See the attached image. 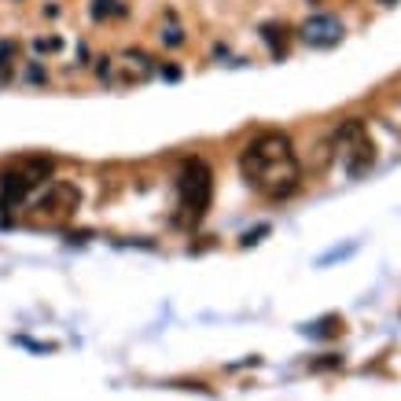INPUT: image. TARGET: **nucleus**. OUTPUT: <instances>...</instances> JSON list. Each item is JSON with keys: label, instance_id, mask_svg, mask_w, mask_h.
Wrapping results in <instances>:
<instances>
[{"label": "nucleus", "instance_id": "1", "mask_svg": "<svg viewBox=\"0 0 401 401\" xmlns=\"http://www.w3.org/2000/svg\"><path fill=\"white\" fill-rule=\"evenodd\" d=\"M240 170H243V181L265 199H287L302 181L299 155H294V147L284 133H258L243 147Z\"/></svg>", "mask_w": 401, "mask_h": 401}, {"label": "nucleus", "instance_id": "2", "mask_svg": "<svg viewBox=\"0 0 401 401\" xmlns=\"http://www.w3.org/2000/svg\"><path fill=\"white\" fill-rule=\"evenodd\" d=\"M48 173H52V159H45V155L11 162L8 170L0 173V206L4 210L18 206L30 192H37V188L48 181Z\"/></svg>", "mask_w": 401, "mask_h": 401}, {"label": "nucleus", "instance_id": "3", "mask_svg": "<svg viewBox=\"0 0 401 401\" xmlns=\"http://www.w3.org/2000/svg\"><path fill=\"white\" fill-rule=\"evenodd\" d=\"M335 147H339V159H343L350 177L368 173V166L375 162V147H372V137H368V125L357 122V118L339 125V133H335Z\"/></svg>", "mask_w": 401, "mask_h": 401}, {"label": "nucleus", "instance_id": "4", "mask_svg": "<svg viewBox=\"0 0 401 401\" xmlns=\"http://www.w3.org/2000/svg\"><path fill=\"white\" fill-rule=\"evenodd\" d=\"M181 206L188 210V218L199 221L206 214V206H210V196H214V173H210V166L192 159V162H184V170H181Z\"/></svg>", "mask_w": 401, "mask_h": 401}, {"label": "nucleus", "instance_id": "5", "mask_svg": "<svg viewBox=\"0 0 401 401\" xmlns=\"http://www.w3.org/2000/svg\"><path fill=\"white\" fill-rule=\"evenodd\" d=\"M77 203H81V196H77L74 184L52 181V184H45V192H41V199H37V206H33V210H37L33 221H37V225H63V221L74 218Z\"/></svg>", "mask_w": 401, "mask_h": 401}, {"label": "nucleus", "instance_id": "6", "mask_svg": "<svg viewBox=\"0 0 401 401\" xmlns=\"http://www.w3.org/2000/svg\"><path fill=\"white\" fill-rule=\"evenodd\" d=\"M302 41L309 48H331V45H339L343 41V23L335 15H313L302 23Z\"/></svg>", "mask_w": 401, "mask_h": 401}, {"label": "nucleus", "instance_id": "7", "mask_svg": "<svg viewBox=\"0 0 401 401\" xmlns=\"http://www.w3.org/2000/svg\"><path fill=\"white\" fill-rule=\"evenodd\" d=\"M118 70H122V81H137V85H140V81H147V77L155 74L151 59H147L144 52H129V55H125V59L118 63Z\"/></svg>", "mask_w": 401, "mask_h": 401}, {"label": "nucleus", "instance_id": "8", "mask_svg": "<svg viewBox=\"0 0 401 401\" xmlns=\"http://www.w3.org/2000/svg\"><path fill=\"white\" fill-rule=\"evenodd\" d=\"M92 15L96 18H111V15H125V8H118V0H96Z\"/></svg>", "mask_w": 401, "mask_h": 401}, {"label": "nucleus", "instance_id": "9", "mask_svg": "<svg viewBox=\"0 0 401 401\" xmlns=\"http://www.w3.org/2000/svg\"><path fill=\"white\" fill-rule=\"evenodd\" d=\"M379 4H397V0H379Z\"/></svg>", "mask_w": 401, "mask_h": 401}]
</instances>
